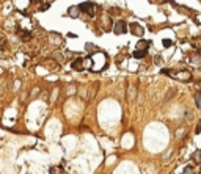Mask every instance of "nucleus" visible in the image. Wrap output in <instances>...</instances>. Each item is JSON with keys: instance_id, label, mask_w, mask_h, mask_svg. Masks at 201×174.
I'll return each mask as SVG.
<instances>
[{"instance_id": "obj_1", "label": "nucleus", "mask_w": 201, "mask_h": 174, "mask_svg": "<svg viewBox=\"0 0 201 174\" xmlns=\"http://www.w3.org/2000/svg\"><path fill=\"white\" fill-rule=\"evenodd\" d=\"M79 8H80V11L86 13L90 17H94L99 11V6L93 2H85V3H82V5H79Z\"/></svg>"}, {"instance_id": "obj_2", "label": "nucleus", "mask_w": 201, "mask_h": 174, "mask_svg": "<svg viewBox=\"0 0 201 174\" xmlns=\"http://www.w3.org/2000/svg\"><path fill=\"white\" fill-rule=\"evenodd\" d=\"M171 77H175L177 80H182V82H190L192 75L189 71H179V72H171Z\"/></svg>"}, {"instance_id": "obj_3", "label": "nucleus", "mask_w": 201, "mask_h": 174, "mask_svg": "<svg viewBox=\"0 0 201 174\" xmlns=\"http://www.w3.org/2000/svg\"><path fill=\"white\" fill-rule=\"evenodd\" d=\"M127 32V24L124 21H118L115 24V27H113V33L115 35H123V33Z\"/></svg>"}, {"instance_id": "obj_4", "label": "nucleus", "mask_w": 201, "mask_h": 174, "mask_svg": "<svg viewBox=\"0 0 201 174\" xmlns=\"http://www.w3.org/2000/svg\"><path fill=\"white\" fill-rule=\"evenodd\" d=\"M130 32H132V35L135 36H143V33H145V28H143L140 24H137V22H134V24H130Z\"/></svg>"}, {"instance_id": "obj_5", "label": "nucleus", "mask_w": 201, "mask_h": 174, "mask_svg": "<svg viewBox=\"0 0 201 174\" xmlns=\"http://www.w3.org/2000/svg\"><path fill=\"white\" fill-rule=\"evenodd\" d=\"M72 69H76V71H83L85 69V60H82V58H77L72 61Z\"/></svg>"}, {"instance_id": "obj_6", "label": "nucleus", "mask_w": 201, "mask_h": 174, "mask_svg": "<svg viewBox=\"0 0 201 174\" xmlns=\"http://www.w3.org/2000/svg\"><path fill=\"white\" fill-rule=\"evenodd\" d=\"M80 8L79 6H71V8L68 9V14L71 16V17H79V14H80Z\"/></svg>"}, {"instance_id": "obj_7", "label": "nucleus", "mask_w": 201, "mask_h": 174, "mask_svg": "<svg viewBox=\"0 0 201 174\" xmlns=\"http://www.w3.org/2000/svg\"><path fill=\"white\" fill-rule=\"evenodd\" d=\"M148 47H149V41H138V44H137V49L138 50H148Z\"/></svg>"}, {"instance_id": "obj_8", "label": "nucleus", "mask_w": 201, "mask_h": 174, "mask_svg": "<svg viewBox=\"0 0 201 174\" xmlns=\"http://www.w3.org/2000/svg\"><path fill=\"white\" fill-rule=\"evenodd\" d=\"M146 55H148V50H138L137 49L135 52H134V56H135V58H145Z\"/></svg>"}, {"instance_id": "obj_9", "label": "nucleus", "mask_w": 201, "mask_h": 174, "mask_svg": "<svg viewBox=\"0 0 201 174\" xmlns=\"http://www.w3.org/2000/svg\"><path fill=\"white\" fill-rule=\"evenodd\" d=\"M192 159H193L195 163H201V150H195L193 155H192Z\"/></svg>"}, {"instance_id": "obj_10", "label": "nucleus", "mask_w": 201, "mask_h": 174, "mask_svg": "<svg viewBox=\"0 0 201 174\" xmlns=\"http://www.w3.org/2000/svg\"><path fill=\"white\" fill-rule=\"evenodd\" d=\"M195 103H196V107H198V108H201V93L200 91L195 93Z\"/></svg>"}, {"instance_id": "obj_11", "label": "nucleus", "mask_w": 201, "mask_h": 174, "mask_svg": "<svg viewBox=\"0 0 201 174\" xmlns=\"http://www.w3.org/2000/svg\"><path fill=\"white\" fill-rule=\"evenodd\" d=\"M30 38H32V35H30L28 32H22L21 33V39H22V41H28Z\"/></svg>"}, {"instance_id": "obj_12", "label": "nucleus", "mask_w": 201, "mask_h": 174, "mask_svg": "<svg viewBox=\"0 0 201 174\" xmlns=\"http://www.w3.org/2000/svg\"><path fill=\"white\" fill-rule=\"evenodd\" d=\"M173 94H175V89H170V91L167 93V96H165V102H168V100L173 97Z\"/></svg>"}, {"instance_id": "obj_13", "label": "nucleus", "mask_w": 201, "mask_h": 174, "mask_svg": "<svg viewBox=\"0 0 201 174\" xmlns=\"http://www.w3.org/2000/svg\"><path fill=\"white\" fill-rule=\"evenodd\" d=\"M5 44H6V38L3 35H0V49L5 47Z\"/></svg>"}, {"instance_id": "obj_14", "label": "nucleus", "mask_w": 201, "mask_h": 174, "mask_svg": "<svg viewBox=\"0 0 201 174\" xmlns=\"http://www.w3.org/2000/svg\"><path fill=\"white\" fill-rule=\"evenodd\" d=\"M182 174H193V166H185Z\"/></svg>"}, {"instance_id": "obj_15", "label": "nucleus", "mask_w": 201, "mask_h": 174, "mask_svg": "<svg viewBox=\"0 0 201 174\" xmlns=\"http://www.w3.org/2000/svg\"><path fill=\"white\" fill-rule=\"evenodd\" d=\"M162 44L165 46V47H171V46H173V41H170V39H163Z\"/></svg>"}, {"instance_id": "obj_16", "label": "nucleus", "mask_w": 201, "mask_h": 174, "mask_svg": "<svg viewBox=\"0 0 201 174\" xmlns=\"http://www.w3.org/2000/svg\"><path fill=\"white\" fill-rule=\"evenodd\" d=\"M110 13H112V14H119V9L118 8H112V9H110Z\"/></svg>"}, {"instance_id": "obj_17", "label": "nucleus", "mask_w": 201, "mask_h": 174, "mask_svg": "<svg viewBox=\"0 0 201 174\" xmlns=\"http://www.w3.org/2000/svg\"><path fill=\"white\" fill-rule=\"evenodd\" d=\"M154 61H156V64H160V63H162V58H160V56H156Z\"/></svg>"}, {"instance_id": "obj_18", "label": "nucleus", "mask_w": 201, "mask_h": 174, "mask_svg": "<svg viewBox=\"0 0 201 174\" xmlns=\"http://www.w3.org/2000/svg\"><path fill=\"white\" fill-rule=\"evenodd\" d=\"M195 132H196V133H200V132H201V121L198 122V126H196V129H195Z\"/></svg>"}]
</instances>
